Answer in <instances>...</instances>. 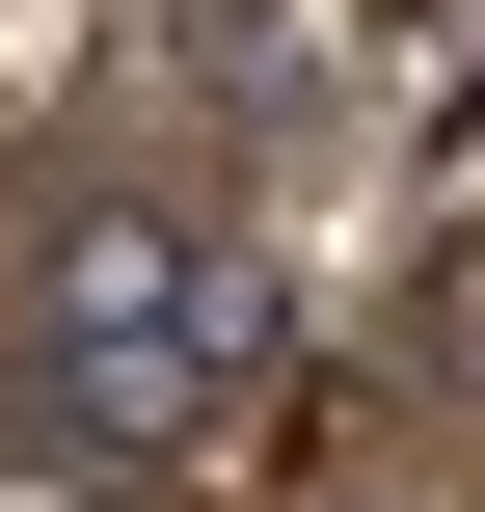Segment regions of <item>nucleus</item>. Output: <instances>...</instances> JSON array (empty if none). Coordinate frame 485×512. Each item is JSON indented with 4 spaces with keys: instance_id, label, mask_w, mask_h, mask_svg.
<instances>
[{
    "instance_id": "f257e3e1",
    "label": "nucleus",
    "mask_w": 485,
    "mask_h": 512,
    "mask_svg": "<svg viewBox=\"0 0 485 512\" xmlns=\"http://www.w3.org/2000/svg\"><path fill=\"white\" fill-rule=\"evenodd\" d=\"M189 108H216V135H297V108H324V54H297L270 0H216V27H189Z\"/></svg>"
}]
</instances>
